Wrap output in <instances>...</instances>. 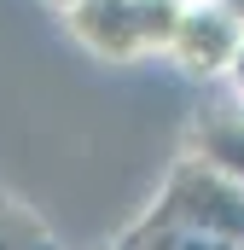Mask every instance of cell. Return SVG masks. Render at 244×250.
Returning a JSON list of instances; mask_svg holds the SVG:
<instances>
[{
  "label": "cell",
  "instance_id": "obj_1",
  "mask_svg": "<svg viewBox=\"0 0 244 250\" xmlns=\"http://www.w3.org/2000/svg\"><path fill=\"white\" fill-rule=\"evenodd\" d=\"M122 250H244V187L198 157H175L157 198L122 227Z\"/></svg>",
  "mask_w": 244,
  "mask_h": 250
},
{
  "label": "cell",
  "instance_id": "obj_2",
  "mask_svg": "<svg viewBox=\"0 0 244 250\" xmlns=\"http://www.w3.org/2000/svg\"><path fill=\"white\" fill-rule=\"evenodd\" d=\"M175 18H181L175 0H81L76 12H64V29L87 59L128 70V64L163 59Z\"/></svg>",
  "mask_w": 244,
  "mask_h": 250
},
{
  "label": "cell",
  "instance_id": "obj_3",
  "mask_svg": "<svg viewBox=\"0 0 244 250\" xmlns=\"http://www.w3.org/2000/svg\"><path fill=\"white\" fill-rule=\"evenodd\" d=\"M244 41V23L221 6V0H198V6H181L175 18V35L163 47V64H175L186 82L198 87H221L227 70H233V53Z\"/></svg>",
  "mask_w": 244,
  "mask_h": 250
},
{
  "label": "cell",
  "instance_id": "obj_4",
  "mask_svg": "<svg viewBox=\"0 0 244 250\" xmlns=\"http://www.w3.org/2000/svg\"><path fill=\"white\" fill-rule=\"evenodd\" d=\"M186 157L209 163L215 175L244 187V105L239 99H203L186 123Z\"/></svg>",
  "mask_w": 244,
  "mask_h": 250
},
{
  "label": "cell",
  "instance_id": "obj_5",
  "mask_svg": "<svg viewBox=\"0 0 244 250\" xmlns=\"http://www.w3.org/2000/svg\"><path fill=\"white\" fill-rule=\"evenodd\" d=\"M0 250H64V245L23 198L0 192Z\"/></svg>",
  "mask_w": 244,
  "mask_h": 250
},
{
  "label": "cell",
  "instance_id": "obj_6",
  "mask_svg": "<svg viewBox=\"0 0 244 250\" xmlns=\"http://www.w3.org/2000/svg\"><path fill=\"white\" fill-rule=\"evenodd\" d=\"M221 93L244 105V41H239V53H233V70H227V82H221Z\"/></svg>",
  "mask_w": 244,
  "mask_h": 250
},
{
  "label": "cell",
  "instance_id": "obj_7",
  "mask_svg": "<svg viewBox=\"0 0 244 250\" xmlns=\"http://www.w3.org/2000/svg\"><path fill=\"white\" fill-rule=\"evenodd\" d=\"M41 6H53V12H59V18H64V12H76L81 0H41Z\"/></svg>",
  "mask_w": 244,
  "mask_h": 250
},
{
  "label": "cell",
  "instance_id": "obj_8",
  "mask_svg": "<svg viewBox=\"0 0 244 250\" xmlns=\"http://www.w3.org/2000/svg\"><path fill=\"white\" fill-rule=\"evenodd\" d=\"M221 6H227V12H233V18L244 23V0H221Z\"/></svg>",
  "mask_w": 244,
  "mask_h": 250
},
{
  "label": "cell",
  "instance_id": "obj_9",
  "mask_svg": "<svg viewBox=\"0 0 244 250\" xmlns=\"http://www.w3.org/2000/svg\"><path fill=\"white\" fill-rule=\"evenodd\" d=\"M175 6H198V0H175Z\"/></svg>",
  "mask_w": 244,
  "mask_h": 250
},
{
  "label": "cell",
  "instance_id": "obj_10",
  "mask_svg": "<svg viewBox=\"0 0 244 250\" xmlns=\"http://www.w3.org/2000/svg\"><path fill=\"white\" fill-rule=\"evenodd\" d=\"M99 250H122V245H99Z\"/></svg>",
  "mask_w": 244,
  "mask_h": 250
}]
</instances>
